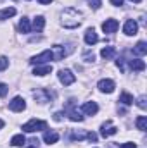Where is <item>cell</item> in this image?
I'll list each match as a JSON object with an SVG mask.
<instances>
[{
    "instance_id": "1",
    "label": "cell",
    "mask_w": 147,
    "mask_h": 148,
    "mask_svg": "<svg viewBox=\"0 0 147 148\" xmlns=\"http://www.w3.org/2000/svg\"><path fill=\"white\" fill-rule=\"evenodd\" d=\"M81 23H83V14H81L78 9L68 7V9H64V10L61 12V24H62L64 28L74 29V28H78Z\"/></svg>"
},
{
    "instance_id": "2",
    "label": "cell",
    "mask_w": 147,
    "mask_h": 148,
    "mask_svg": "<svg viewBox=\"0 0 147 148\" xmlns=\"http://www.w3.org/2000/svg\"><path fill=\"white\" fill-rule=\"evenodd\" d=\"M42 129H47V122L40 121V119H31L26 124H23L24 133H35V131H42Z\"/></svg>"
},
{
    "instance_id": "3",
    "label": "cell",
    "mask_w": 147,
    "mask_h": 148,
    "mask_svg": "<svg viewBox=\"0 0 147 148\" xmlns=\"http://www.w3.org/2000/svg\"><path fill=\"white\" fill-rule=\"evenodd\" d=\"M49 60H54L52 50H45V52L38 53L35 57H31V59H30V64H33V66H42V64H45V62H49Z\"/></svg>"
},
{
    "instance_id": "4",
    "label": "cell",
    "mask_w": 147,
    "mask_h": 148,
    "mask_svg": "<svg viewBox=\"0 0 147 148\" xmlns=\"http://www.w3.org/2000/svg\"><path fill=\"white\" fill-rule=\"evenodd\" d=\"M71 52H73V45H69V48H64L62 45H54V48H52L54 60H62V59L68 57Z\"/></svg>"
},
{
    "instance_id": "5",
    "label": "cell",
    "mask_w": 147,
    "mask_h": 148,
    "mask_svg": "<svg viewBox=\"0 0 147 148\" xmlns=\"http://www.w3.org/2000/svg\"><path fill=\"white\" fill-rule=\"evenodd\" d=\"M33 97H35V100L40 102V103H47V102H52L54 93H50V91L45 90V88H37V90L33 91Z\"/></svg>"
},
{
    "instance_id": "6",
    "label": "cell",
    "mask_w": 147,
    "mask_h": 148,
    "mask_svg": "<svg viewBox=\"0 0 147 148\" xmlns=\"http://www.w3.org/2000/svg\"><path fill=\"white\" fill-rule=\"evenodd\" d=\"M59 81L64 84V86H69V84H73L74 81H76V77H74V74L69 71V69H61L59 71Z\"/></svg>"
},
{
    "instance_id": "7",
    "label": "cell",
    "mask_w": 147,
    "mask_h": 148,
    "mask_svg": "<svg viewBox=\"0 0 147 148\" xmlns=\"http://www.w3.org/2000/svg\"><path fill=\"white\" fill-rule=\"evenodd\" d=\"M9 109L12 112H23L26 109V102L23 97H14L10 102H9Z\"/></svg>"
},
{
    "instance_id": "8",
    "label": "cell",
    "mask_w": 147,
    "mask_h": 148,
    "mask_svg": "<svg viewBox=\"0 0 147 148\" xmlns=\"http://www.w3.org/2000/svg\"><path fill=\"white\" fill-rule=\"evenodd\" d=\"M66 110H68V115H69V119H71L73 122H81V121H83V115H81L80 112L74 109V100H73V98L68 102V107H66Z\"/></svg>"
},
{
    "instance_id": "9",
    "label": "cell",
    "mask_w": 147,
    "mask_h": 148,
    "mask_svg": "<svg viewBox=\"0 0 147 148\" xmlns=\"http://www.w3.org/2000/svg\"><path fill=\"white\" fill-rule=\"evenodd\" d=\"M116 133H118V127L114 126L112 121H106V122L101 126V134H102L104 138H109V136L116 134Z\"/></svg>"
},
{
    "instance_id": "10",
    "label": "cell",
    "mask_w": 147,
    "mask_h": 148,
    "mask_svg": "<svg viewBox=\"0 0 147 148\" xmlns=\"http://www.w3.org/2000/svg\"><path fill=\"white\" fill-rule=\"evenodd\" d=\"M137 31H139L137 21H135V19H128V21L125 23V26H123V33H125L126 36H133V35H137Z\"/></svg>"
},
{
    "instance_id": "11",
    "label": "cell",
    "mask_w": 147,
    "mask_h": 148,
    "mask_svg": "<svg viewBox=\"0 0 147 148\" xmlns=\"http://www.w3.org/2000/svg\"><path fill=\"white\" fill-rule=\"evenodd\" d=\"M97 88H99L102 93H112L114 88H116V84H114L112 79H101V81L97 83Z\"/></svg>"
},
{
    "instance_id": "12",
    "label": "cell",
    "mask_w": 147,
    "mask_h": 148,
    "mask_svg": "<svg viewBox=\"0 0 147 148\" xmlns=\"http://www.w3.org/2000/svg\"><path fill=\"white\" fill-rule=\"evenodd\" d=\"M119 28V23L116 21V19H106L104 23H102V31L104 33H107V35H111V33H116V29Z\"/></svg>"
},
{
    "instance_id": "13",
    "label": "cell",
    "mask_w": 147,
    "mask_h": 148,
    "mask_svg": "<svg viewBox=\"0 0 147 148\" xmlns=\"http://www.w3.org/2000/svg\"><path fill=\"white\" fill-rule=\"evenodd\" d=\"M81 112H83L85 115H95V114L99 112V105H97L95 102H85V103L81 105Z\"/></svg>"
},
{
    "instance_id": "14",
    "label": "cell",
    "mask_w": 147,
    "mask_h": 148,
    "mask_svg": "<svg viewBox=\"0 0 147 148\" xmlns=\"http://www.w3.org/2000/svg\"><path fill=\"white\" fill-rule=\"evenodd\" d=\"M97 41H99V36H97L95 29H94V28H88V29L85 31V43H87V45H95Z\"/></svg>"
},
{
    "instance_id": "15",
    "label": "cell",
    "mask_w": 147,
    "mask_h": 148,
    "mask_svg": "<svg viewBox=\"0 0 147 148\" xmlns=\"http://www.w3.org/2000/svg\"><path fill=\"white\" fill-rule=\"evenodd\" d=\"M57 140H59V133H57V131H45L43 141H45L47 145H54V143H57Z\"/></svg>"
},
{
    "instance_id": "16",
    "label": "cell",
    "mask_w": 147,
    "mask_h": 148,
    "mask_svg": "<svg viewBox=\"0 0 147 148\" xmlns=\"http://www.w3.org/2000/svg\"><path fill=\"white\" fill-rule=\"evenodd\" d=\"M128 64H130L132 71H144L146 69V62L140 59H132V60H128Z\"/></svg>"
},
{
    "instance_id": "17",
    "label": "cell",
    "mask_w": 147,
    "mask_h": 148,
    "mask_svg": "<svg viewBox=\"0 0 147 148\" xmlns=\"http://www.w3.org/2000/svg\"><path fill=\"white\" fill-rule=\"evenodd\" d=\"M114 55H116V48H114V47H104V48L101 50V57H102L104 60H111Z\"/></svg>"
},
{
    "instance_id": "18",
    "label": "cell",
    "mask_w": 147,
    "mask_h": 148,
    "mask_svg": "<svg viewBox=\"0 0 147 148\" xmlns=\"http://www.w3.org/2000/svg\"><path fill=\"white\" fill-rule=\"evenodd\" d=\"M52 73V66H49V64H45V66H37L35 69H33V74L35 76H47V74Z\"/></svg>"
},
{
    "instance_id": "19",
    "label": "cell",
    "mask_w": 147,
    "mask_h": 148,
    "mask_svg": "<svg viewBox=\"0 0 147 148\" xmlns=\"http://www.w3.org/2000/svg\"><path fill=\"white\" fill-rule=\"evenodd\" d=\"M133 53H135V55H139V57L146 55V53H147V43H146V41H139V43L133 47Z\"/></svg>"
},
{
    "instance_id": "20",
    "label": "cell",
    "mask_w": 147,
    "mask_h": 148,
    "mask_svg": "<svg viewBox=\"0 0 147 148\" xmlns=\"http://www.w3.org/2000/svg\"><path fill=\"white\" fill-rule=\"evenodd\" d=\"M45 28V17L43 16H37L35 19H33V26H31V29H35V31H42Z\"/></svg>"
},
{
    "instance_id": "21",
    "label": "cell",
    "mask_w": 147,
    "mask_h": 148,
    "mask_svg": "<svg viewBox=\"0 0 147 148\" xmlns=\"http://www.w3.org/2000/svg\"><path fill=\"white\" fill-rule=\"evenodd\" d=\"M12 16H16V9L14 7H5V9L0 10V21H5V19H9Z\"/></svg>"
},
{
    "instance_id": "22",
    "label": "cell",
    "mask_w": 147,
    "mask_h": 148,
    "mask_svg": "<svg viewBox=\"0 0 147 148\" xmlns=\"http://www.w3.org/2000/svg\"><path fill=\"white\" fill-rule=\"evenodd\" d=\"M10 145H12V147H24V145H26V138H24V134H16V136H12Z\"/></svg>"
},
{
    "instance_id": "23",
    "label": "cell",
    "mask_w": 147,
    "mask_h": 148,
    "mask_svg": "<svg viewBox=\"0 0 147 148\" xmlns=\"http://www.w3.org/2000/svg\"><path fill=\"white\" fill-rule=\"evenodd\" d=\"M19 31L21 33H30L31 31V24H30V19L28 17H23L21 23H19Z\"/></svg>"
},
{
    "instance_id": "24",
    "label": "cell",
    "mask_w": 147,
    "mask_h": 148,
    "mask_svg": "<svg viewBox=\"0 0 147 148\" xmlns=\"http://www.w3.org/2000/svg\"><path fill=\"white\" fill-rule=\"evenodd\" d=\"M119 103H123V105H132V103H133V97H132L130 93L123 91L121 97H119Z\"/></svg>"
},
{
    "instance_id": "25",
    "label": "cell",
    "mask_w": 147,
    "mask_h": 148,
    "mask_svg": "<svg viewBox=\"0 0 147 148\" xmlns=\"http://www.w3.org/2000/svg\"><path fill=\"white\" fill-rule=\"evenodd\" d=\"M135 124H137V129H140V131H146V129H147V117H146V115H140V117H137Z\"/></svg>"
},
{
    "instance_id": "26",
    "label": "cell",
    "mask_w": 147,
    "mask_h": 148,
    "mask_svg": "<svg viewBox=\"0 0 147 148\" xmlns=\"http://www.w3.org/2000/svg\"><path fill=\"white\" fill-rule=\"evenodd\" d=\"M137 105H139L142 110H146V109H147V97H146V95H142V97H139V98H137Z\"/></svg>"
},
{
    "instance_id": "27",
    "label": "cell",
    "mask_w": 147,
    "mask_h": 148,
    "mask_svg": "<svg viewBox=\"0 0 147 148\" xmlns=\"http://www.w3.org/2000/svg\"><path fill=\"white\" fill-rule=\"evenodd\" d=\"M85 136H87V133H81V131H74L73 134H71V140H74V141H81Z\"/></svg>"
},
{
    "instance_id": "28",
    "label": "cell",
    "mask_w": 147,
    "mask_h": 148,
    "mask_svg": "<svg viewBox=\"0 0 147 148\" xmlns=\"http://www.w3.org/2000/svg\"><path fill=\"white\" fill-rule=\"evenodd\" d=\"M83 60H85V62H94V60H95V55H94L92 52H85V53H83Z\"/></svg>"
},
{
    "instance_id": "29",
    "label": "cell",
    "mask_w": 147,
    "mask_h": 148,
    "mask_svg": "<svg viewBox=\"0 0 147 148\" xmlns=\"http://www.w3.org/2000/svg\"><path fill=\"white\" fill-rule=\"evenodd\" d=\"M9 67V59L7 57H0V71H5Z\"/></svg>"
},
{
    "instance_id": "30",
    "label": "cell",
    "mask_w": 147,
    "mask_h": 148,
    "mask_svg": "<svg viewBox=\"0 0 147 148\" xmlns=\"http://www.w3.org/2000/svg\"><path fill=\"white\" fill-rule=\"evenodd\" d=\"M90 143H97V140H99V136L95 134V133H87V136H85Z\"/></svg>"
},
{
    "instance_id": "31",
    "label": "cell",
    "mask_w": 147,
    "mask_h": 148,
    "mask_svg": "<svg viewBox=\"0 0 147 148\" xmlns=\"http://www.w3.org/2000/svg\"><path fill=\"white\" fill-rule=\"evenodd\" d=\"M7 91H9V86L5 83H0V98H3L7 95Z\"/></svg>"
},
{
    "instance_id": "32",
    "label": "cell",
    "mask_w": 147,
    "mask_h": 148,
    "mask_svg": "<svg viewBox=\"0 0 147 148\" xmlns=\"http://www.w3.org/2000/svg\"><path fill=\"white\" fill-rule=\"evenodd\" d=\"M28 143V148H38L40 147V141H38L37 138H31L30 141H26Z\"/></svg>"
},
{
    "instance_id": "33",
    "label": "cell",
    "mask_w": 147,
    "mask_h": 148,
    "mask_svg": "<svg viewBox=\"0 0 147 148\" xmlns=\"http://www.w3.org/2000/svg\"><path fill=\"white\" fill-rule=\"evenodd\" d=\"M116 66H118V67H119V69H121L123 73L126 71V67H125V59H123V57H119V59L116 60Z\"/></svg>"
},
{
    "instance_id": "34",
    "label": "cell",
    "mask_w": 147,
    "mask_h": 148,
    "mask_svg": "<svg viewBox=\"0 0 147 148\" xmlns=\"http://www.w3.org/2000/svg\"><path fill=\"white\" fill-rule=\"evenodd\" d=\"M88 3H90V7H94V9H99V7L102 5L101 0H88Z\"/></svg>"
},
{
    "instance_id": "35",
    "label": "cell",
    "mask_w": 147,
    "mask_h": 148,
    "mask_svg": "<svg viewBox=\"0 0 147 148\" xmlns=\"http://www.w3.org/2000/svg\"><path fill=\"white\" fill-rule=\"evenodd\" d=\"M64 115H66V112H55V114H54V119H55V121H62Z\"/></svg>"
},
{
    "instance_id": "36",
    "label": "cell",
    "mask_w": 147,
    "mask_h": 148,
    "mask_svg": "<svg viewBox=\"0 0 147 148\" xmlns=\"http://www.w3.org/2000/svg\"><path fill=\"white\" fill-rule=\"evenodd\" d=\"M123 2H125V0H111V3H112L114 7H121V5H123Z\"/></svg>"
},
{
    "instance_id": "37",
    "label": "cell",
    "mask_w": 147,
    "mask_h": 148,
    "mask_svg": "<svg viewBox=\"0 0 147 148\" xmlns=\"http://www.w3.org/2000/svg\"><path fill=\"white\" fill-rule=\"evenodd\" d=\"M119 148H137V143H125V145H121Z\"/></svg>"
},
{
    "instance_id": "38",
    "label": "cell",
    "mask_w": 147,
    "mask_h": 148,
    "mask_svg": "<svg viewBox=\"0 0 147 148\" xmlns=\"http://www.w3.org/2000/svg\"><path fill=\"white\" fill-rule=\"evenodd\" d=\"M38 2H40V3H42V5H47V3H50V2H52V0H38Z\"/></svg>"
},
{
    "instance_id": "39",
    "label": "cell",
    "mask_w": 147,
    "mask_h": 148,
    "mask_svg": "<svg viewBox=\"0 0 147 148\" xmlns=\"http://www.w3.org/2000/svg\"><path fill=\"white\" fill-rule=\"evenodd\" d=\"M130 2H133V3H140L142 0H130Z\"/></svg>"
},
{
    "instance_id": "40",
    "label": "cell",
    "mask_w": 147,
    "mask_h": 148,
    "mask_svg": "<svg viewBox=\"0 0 147 148\" xmlns=\"http://www.w3.org/2000/svg\"><path fill=\"white\" fill-rule=\"evenodd\" d=\"M2 127H3V121L0 119V129H2Z\"/></svg>"
}]
</instances>
